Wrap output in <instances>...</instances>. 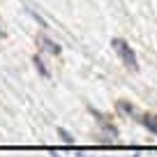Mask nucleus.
Masks as SVG:
<instances>
[{
	"label": "nucleus",
	"instance_id": "4",
	"mask_svg": "<svg viewBox=\"0 0 157 157\" xmlns=\"http://www.w3.org/2000/svg\"><path fill=\"white\" fill-rule=\"evenodd\" d=\"M33 65H35V69H37V74H39L42 78H49V76H51V72H49V67L44 65L42 56H33Z\"/></svg>",
	"mask_w": 157,
	"mask_h": 157
},
{
	"label": "nucleus",
	"instance_id": "5",
	"mask_svg": "<svg viewBox=\"0 0 157 157\" xmlns=\"http://www.w3.org/2000/svg\"><path fill=\"white\" fill-rule=\"evenodd\" d=\"M118 111H125V113H129V116H136V113H139L136 109H134L129 102H125V99H123V102H118Z\"/></svg>",
	"mask_w": 157,
	"mask_h": 157
},
{
	"label": "nucleus",
	"instance_id": "2",
	"mask_svg": "<svg viewBox=\"0 0 157 157\" xmlns=\"http://www.w3.org/2000/svg\"><path fill=\"white\" fill-rule=\"evenodd\" d=\"M134 120H136V123H141L148 132L157 134V116H155V113H136V116H134Z\"/></svg>",
	"mask_w": 157,
	"mask_h": 157
},
{
	"label": "nucleus",
	"instance_id": "7",
	"mask_svg": "<svg viewBox=\"0 0 157 157\" xmlns=\"http://www.w3.org/2000/svg\"><path fill=\"white\" fill-rule=\"evenodd\" d=\"M7 37V33H5V28H2V23H0V39H5Z\"/></svg>",
	"mask_w": 157,
	"mask_h": 157
},
{
	"label": "nucleus",
	"instance_id": "6",
	"mask_svg": "<svg viewBox=\"0 0 157 157\" xmlns=\"http://www.w3.org/2000/svg\"><path fill=\"white\" fill-rule=\"evenodd\" d=\"M58 136L63 139L65 143H74V136H72V134L67 132V129H63V127H58Z\"/></svg>",
	"mask_w": 157,
	"mask_h": 157
},
{
	"label": "nucleus",
	"instance_id": "3",
	"mask_svg": "<svg viewBox=\"0 0 157 157\" xmlns=\"http://www.w3.org/2000/svg\"><path fill=\"white\" fill-rule=\"evenodd\" d=\"M39 46H42L44 51H49L51 56H60V53H63V46H60V44H56L53 39H51V37H46V35H42V37H39Z\"/></svg>",
	"mask_w": 157,
	"mask_h": 157
},
{
	"label": "nucleus",
	"instance_id": "1",
	"mask_svg": "<svg viewBox=\"0 0 157 157\" xmlns=\"http://www.w3.org/2000/svg\"><path fill=\"white\" fill-rule=\"evenodd\" d=\"M113 51L118 53V58H120V63L125 65L127 69H132V72H136L139 69V60H136V53H134V49L125 42V39L120 37H113Z\"/></svg>",
	"mask_w": 157,
	"mask_h": 157
}]
</instances>
